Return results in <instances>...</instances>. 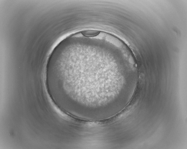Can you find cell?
Returning a JSON list of instances; mask_svg holds the SVG:
<instances>
[{
	"mask_svg": "<svg viewBox=\"0 0 187 149\" xmlns=\"http://www.w3.org/2000/svg\"><path fill=\"white\" fill-rule=\"evenodd\" d=\"M100 31L96 30H88L83 31L82 34L84 36L87 37L96 36L99 34Z\"/></svg>",
	"mask_w": 187,
	"mask_h": 149,
	"instance_id": "6da1fadb",
	"label": "cell"
}]
</instances>
